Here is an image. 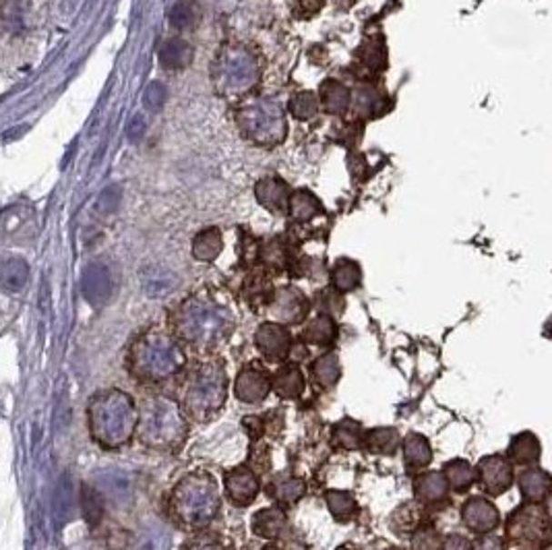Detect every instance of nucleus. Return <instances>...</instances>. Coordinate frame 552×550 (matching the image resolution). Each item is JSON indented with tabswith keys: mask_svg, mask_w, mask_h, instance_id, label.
Wrapping results in <instances>:
<instances>
[{
	"mask_svg": "<svg viewBox=\"0 0 552 550\" xmlns=\"http://www.w3.org/2000/svg\"><path fill=\"white\" fill-rule=\"evenodd\" d=\"M402 445V436H399L397 428L393 426H376L365 431L362 436V449H366L368 454L376 455H393Z\"/></svg>",
	"mask_w": 552,
	"mask_h": 550,
	"instance_id": "obj_24",
	"label": "nucleus"
},
{
	"mask_svg": "<svg viewBox=\"0 0 552 550\" xmlns=\"http://www.w3.org/2000/svg\"><path fill=\"white\" fill-rule=\"evenodd\" d=\"M259 259L265 265L276 271L288 267V251H286V246L279 243V240H271V243L263 245L259 248Z\"/></svg>",
	"mask_w": 552,
	"mask_h": 550,
	"instance_id": "obj_39",
	"label": "nucleus"
},
{
	"mask_svg": "<svg viewBox=\"0 0 552 550\" xmlns=\"http://www.w3.org/2000/svg\"><path fill=\"white\" fill-rule=\"evenodd\" d=\"M425 517L427 511L418 501H407L393 509V514L389 515V527L397 536H410L416 527H420L427 522Z\"/></svg>",
	"mask_w": 552,
	"mask_h": 550,
	"instance_id": "obj_23",
	"label": "nucleus"
},
{
	"mask_svg": "<svg viewBox=\"0 0 552 550\" xmlns=\"http://www.w3.org/2000/svg\"><path fill=\"white\" fill-rule=\"evenodd\" d=\"M224 491L228 501L236 507H248L261 491L259 474L248 465H238V468L226 470L224 474Z\"/></svg>",
	"mask_w": 552,
	"mask_h": 550,
	"instance_id": "obj_13",
	"label": "nucleus"
},
{
	"mask_svg": "<svg viewBox=\"0 0 552 550\" xmlns=\"http://www.w3.org/2000/svg\"><path fill=\"white\" fill-rule=\"evenodd\" d=\"M443 476L447 480L449 491L457 495L467 493L476 485V468L466 459H453V462H449L445 465Z\"/></svg>",
	"mask_w": 552,
	"mask_h": 550,
	"instance_id": "obj_31",
	"label": "nucleus"
},
{
	"mask_svg": "<svg viewBox=\"0 0 552 550\" xmlns=\"http://www.w3.org/2000/svg\"><path fill=\"white\" fill-rule=\"evenodd\" d=\"M362 282V269L356 261L342 259L331 269V288L339 294L356 290Z\"/></svg>",
	"mask_w": 552,
	"mask_h": 550,
	"instance_id": "obj_32",
	"label": "nucleus"
},
{
	"mask_svg": "<svg viewBox=\"0 0 552 550\" xmlns=\"http://www.w3.org/2000/svg\"><path fill=\"white\" fill-rule=\"evenodd\" d=\"M302 342L308 345H316V348H327L336 342L337 337V325L336 321L327 315H316L315 319L306 321L305 329H302Z\"/></svg>",
	"mask_w": 552,
	"mask_h": 550,
	"instance_id": "obj_26",
	"label": "nucleus"
},
{
	"mask_svg": "<svg viewBox=\"0 0 552 550\" xmlns=\"http://www.w3.org/2000/svg\"><path fill=\"white\" fill-rule=\"evenodd\" d=\"M172 335L195 350H214L230 340L236 316L228 305L207 294H195L170 315Z\"/></svg>",
	"mask_w": 552,
	"mask_h": 550,
	"instance_id": "obj_1",
	"label": "nucleus"
},
{
	"mask_svg": "<svg viewBox=\"0 0 552 550\" xmlns=\"http://www.w3.org/2000/svg\"><path fill=\"white\" fill-rule=\"evenodd\" d=\"M261 550H284L282 546H277L276 542H269V545H265Z\"/></svg>",
	"mask_w": 552,
	"mask_h": 550,
	"instance_id": "obj_52",
	"label": "nucleus"
},
{
	"mask_svg": "<svg viewBox=\"0 0 552 550\" xmlns=\"http://www.w3.org/2000/svg\"><path fill=\"white\" fill-rule=\"evenodd\" d=\"M290 112L300 120H311L316 116V112H319V100H316L311 92L298 94L296 97H292Z\"/></svg>",
	"mask_w": 552,
	"mask_h": 550,
	"instance_id": "obj_41",
	"label": "nucleus"
},
{
	"mask_svg": "<svg viewBox=\"0 0 552 550\" xmlns=\"http://www.w3.org/2000/svg\"><path fill=\"white\" fill-rule=\"evenodd\" d=\"M271 394V375L259 363L240 368L234 381V395L242 404H261Z\"/></svg>",
	"mask_w": 552,
	"mask_h": 550,
	"instance_id": "obj_12",
	"label": "nucleus"
},
{
	"mask_svg": "<svg viewBox=\"0 0 552 550\" xmlns=\"http://www.w3.org/2000/svg\"><path fill=\"white\" fill-rule=\"evenodd\" d=\"M410 546L412 550H438L441 548V534H438L433 524L425 522L420 527L410 534Z\"/></svg>",
	"mask_w": 552,
	"mask_h": 550,
	"instance_id": "obj_36",
	"label": "nucleus"
},
{
	"mask_svg": "<svg viewBox=\"0 0 552 550\" xmlns=\"http://www.w3.org/2000/svg\"><path fill=\"white\" fill-rule=\"evenodd\" d=\"M139 410L137 402L123 389H102L87 404V426L102 449L116 451L135 439Z\"/></svg>",
	"mask_w": 552,
	"mask_h": 550,
	"instance_id": "obj_3",
	"label": "nucleus"
},
{
	"mask_svg": "<svg viewBox=\"0 0 552 550\" xmlns=\"http://www.w3.org/2000/svg\"><path fill=\"white\" fill-rule=\"evenodd\" d=\"M365 63L370 71H379L383 69V63H385V55H383V48L381 46H370V50L366 48V58Z\"/></svg>",
	"mask_w": 552,
	"mask_h": 550,
	"instance_id": "obj_48",
	"label": "nucleus"
},
{
	"mask_svg": "<svg viewBox=\"0 0 552 550\" xmlns=\"http://www.w3.org/2000/svg\"><path fill=\"white\" fill-rule=\"evenodd\" d=\"M316 100H319V108H323L327 115H344L352 104V94L344 83L327 79L319 87V97Z\"/></svg>",
	"mask_w": 552,
	"mask_h": 550,
	"instance_id": "obj_25",
	"label": "nucleus"
},
{
	"mask_svg": "<svg viewBox=\"0 0 552 550\" xmlns=\"http://www.w3.org/2000/svg\"><path fill=\"white\" fill-rule=\"evenodd\" d=\"M251 530L255 536L276 540L288 532V517L282 507H263L253 515Z\"/></svg>",
	"mask_w": 552,
	"mask_h": 550,
	"instance_id": "obj_21",
	"label": "nucleus"
},
{
	"mask_svg": "<svg viewBox=\"0 0 552 550\" xmlns=\"http://www.w3.org/2000/svg\"><path fill=\"white\" fill-rule=\"evenodd\" d=\"M256 79H259V65L251 50L228 46L219 52L214 65V83L219 94L238 97L251 92Z\"/></svg>",
	"mask_w": 552,
	"mask_h": 550,
	"instance_id": "obj_8",
	"label": "nucleus"
},
{
	"mask_svg": "<svg viewBox=\"0 0 552 550\" xmlns=\"http://www.w3.org/2000/svg\"><path fill=\"white\" fill-rule=\"evenodd\" d=\"M350 102H354V108H356L360 115H370V112H376V108H379L381 97L373 87H360L354 92Z\"/></svg>",
	"mask_w": 552,
	"mask_h": 550,
	"instance_id": "obj_42",
	"label": "nucleus"
},
{
	"mask_svg": "<svg viewBox=\"0 0 552 550\" xmlns=\"http://www.w3.org/2000/svg\"><path fill=\"white\" fill-rule=\"evenodd\" d=\"M315 306H316V311H319V315H327V316H331V319H336V316L344 313L346 303H344L342 294L334 288H329V290H323L316 294Z\"/></svg>",
	"mask_w": 552,
	"mask_h": 550,
	"instance_id": "obj_38",
	"label": "nucleus"
},
{
	"mask_svg": "<svg viewBox=\"0 0 552 550\" xmlns=\"http://www.w3.org/2000/svg\"><path fill=\"white\" fill-rule=\"evenodd\" d=\"M222 511V493L209 472H191L168 495V515L183 530H203Z\"/></svg>",
	"mask_w": 552,
	"mask_h": 550,
	"instance_id": "obj_4",
	"label": "nucleus"
},
{
	"mask_svg": "<svg viewBox=\"0 0 552 550\" xmlns=\"http://www.w3.org/2000/svg\"><path fill=\"white\" fill-rule=\"evenodd\" d=\"M505 536L511 545L529 550H544L550 546V515L547 505L524 503L513 509L505 522Z\"/></svg>",
	"mask_w": 552,
	"mask_h": 550,
	"instance_id": "obj_9",
	"label": "nucleus"
},
{
	"mask_svg": "<svg viewBox=\"0 0 552 550\" xmlns=\"http://www.w3.org/2000/svg\"><path fill=\"white\" fill-rule=\"evenodd\" d=\"M449 493L443 472H422L414 480V496L422 507H443L449 501Z\"/></svg>",
	"mask_w": 552,
	"mask_h": 550,
	"instance_id": "obj_16",
	"label": "nucleus"
},
{
	"mask_svg": "<svg viewBox=\"0 0 552 550\" xmlns=\"http://www.w3.org/2000/svg\"><path fill=\"white\" fill-rule=\"evenodd\" d=\"M245 426L248 435H251V439H261V436L265 435V422H263V416H246L245 418Z\"/></svg>",
	"mask_w": 552,
	"mask_h": 550,
	"instance_id": "obj_49",
	"label": "nucleus"
},
{
	"mask_svg": "<svg viewBox=\"0 0 552 550\" xmlns=\"http://www.w3.org/2000/svg\"><path fill=\"white\" fill-rule=\"evenodd\" d=\"M286 211H288L292 220L308 222V220H313L315 215H319L321 211H323V207H321L319 199H316L313 193L296 191V193L290 195L288 209H286Z\"/></svg>",
	"mask_w": 552,
	"mask_h": 550,
	"instance_id": "obj_34",
	"label": "nucleus"
},
{
	"mask_svg": "<svg viewBox=\"0 0 552 550\" xmlns=\"http://www.w3.org/2000/svg\"><path fill=\"white\" fill-rule=\"evenodd\" d=\"M118 197H120V191H118L116 186L105 188V191L102 193V197H100V205H102L105 211L115 209V207H116V203H118Z\"/></svg>",
	"mask_w": 552,
	"mask_h": 550,
	"instance_id": "obj_50",
	"label": "nucleus"
},
{
	"mask_svg": "<svg viewBox=\"0 0 552 550\" xmlns=\"http://www.w3.org/2000/svg\"><path fill=\"white\" fill-rule=\"evenodd\" d=\"M255 197L263 207L277 211V214H284V211L288 209L290 188L284 180H279L276 176H267L255 185Z\"/></svg>",
	"mask_w": 552,
	"mask_h": 550,
	"instance_id": "obj_22",
	"label": "nucleus"
},
{
	"mask_svg": "<svg viewBox=\"0 0 552 550\" xmlns=\"http://www.w3.org/2000/svg\"><path fill=\"white\" fill-rule=\"evenodd\" d=\"M402 455L407 472H422L433 462V447L425 435L410 433L402 439Z\"/></svg>",
	"mask_w": 552,
	"mask_h": 550,
	"instance_id": "obj_20",
	"label": "nucleus"
},
{
	"mask_svg": "<svg viewBox=\"0 0 552 550\" xmlns=\"http://www.w3.org/2000/svg\"><path fill=\"white\" fill-rule=\"evenodd\" d=\"M311 376L315 385L321 389H334L342 376V365H339L337 352H325L311 365Z\"/></svg>",
	"mask_w": 552,
	"mask_h": 550,
	"instance_id": "obj_29",
	"label": "nucleus"
},
{
	"mask_svg": "<svg viewBox=\"0 0 552 550\" xmlns=\"http://www.w3.org/2000/svg\"><path fill=\"white\" fill-rule=\"evenodd\" d=\"M245 292H246V300H248V303H251L253 308H265V306H267V303H269L271 292H274V288H271V285L267 284V280H265V277L255 275V277H251V280L246 282Z\"/></svg>",
	"mask_w": 552,
	"mask_h": 550,
	"instance_id": "obj_40",
	"label": "nucleus"
},
{
	"mask_svg": "<svg viewBox=\"0 0 552 550\" xmlns=\"http://www.w3.org/2000/svg\"><path fill=\"white\" fill-rule=\"evenodd\" d=\"M238 131L245 137L261 147H274L288 135V118L282 104L269 97L245 102L236 115Z\"/></svg>",
	"mask_w": 552,
	"mask_h": 550,
	"instance_id": "obj_7",
	"label": "nucleus"
},
{
	"mask_svg": "<svg viewBox=\"0 0 552 550\" xmlns=\"http://www.w3.org/2000/svg\"><path fill=\"white\" fill-rule=\"evenodd\" d=\"M193 60L191 44L180 40V37H170L160 48V65L168 71H180Z\"/></svg>",
	"mask_w": 552,
	"mask_h": 550,
	"instance_id": "obj_30",
	"label": "nucleus"
},
{
	"mask_svg": "<svg viewBox=\"0 0 552 550\" xmlns=\"http://www.w3.org/2000/svg\"><path fill=\"white\" fill-rule=\"evenodd\" d=\"M267 495L282 507H294L306 495V482L292 474H277L269 480Z\"/></svg>",
	"mask_w": 552,
	"mask_h": 550,
	"instance_id": "obj_18",
	"label": "nucleus"
},
{
	"mask_svg": "<svg viewBox=\"0 0 552 550\" xmlns=\"http://www.w3.org/2000/svg\"><path fill=\"white\" fill-rule=\"evenodd\" d=\"M476 482H480L482 491L490 496L507 493L516 482V470H513L511 459L503 454L482 457L478 468H476Z\"/></svg>",
	"mask_w": 552,
	"mask_h": 550,
	"instance_id": "obj_11",
	"label": "nucleus"
},
{
	"mask_svg": "<svg viewBox=\"0 0 552 550\" xmlns=\"http://www.w3.org/2000/svg\"><path fill=\"white\" fill-rule=\"evenodd\" d=\"M474 550H505V540L497 534H480V538L474 542Z\"/></svg>",
	"mask_w": 552,
	"mask_h": 550,
	"instance_id": "obj_47",
	"label": "nucleus"
},
{
	"mask_svg": "<svg viewBox=\"0 0 552 550\" xmlns=\"http://www.w3.org/2000/svg\"><path fill=\"white\" fill-rule=\"evenodd\" d=\"M461 522L472 534H488L495 532L501 524V514L493 501L484 496H472L461 507Z\"/></svg>",
	"mask_w": 552,
	"mask_h": 550,
	"instance_id": "obj_15",
	"label": "nucleus"
},
{
	"mask_svg": "<svg viewBox=\"0 0 552 550\" xmlns=\"http://www.w3.org/2000/svg\"><path fill=\"white\" fill-rule=\"evenodd\" d=\"M183 550H228V546L214 534H199V536L188 540Z\"/></svg>",
	"mask_w": 552,
	"mask_h": 550,
	"instance_id": "obj_43",
	"label": "nucleus"
},
{
	"mask_svg": "<svg viewBox=\"0 0 552 550\" xmlns=\"http://www.w3.org/2000/svg\"><path fill=\"white\" fill-rule=\"evenodd\" d=\"M438 550H474V542L464 534H449L441 540Z\"/></svg>",
	"mask_w": 552,
	"mask_h": 550,
	"instance_id": "obj_46",
	"label": "nucleus"
},
{
	"mask_svg": "<svg viewBox=\"0 0 552 550\" xmlns=\"http://www.w3.org/2000/svg\"><path fill=\"white\" fill-rule=\"evenodd\" d=\"M265 311H267L271 321L288 327L298 325V323L306 319L308 311H311V303H308L305 292L294 288V285H279V288H274V292H271Z\"/></svg>",
	"mask_w": 552,
	"mask_h": 550,
	"instance_id": "obj_10",
	"label": "nucleus"
},
{
	"mask_svg": "<svg viewBox=\"0 0 552 550\" xmlns=\"http://www.w3.org/2000/svg\"><path fill=\"white\" fill-rule=\"evenodd\" d=\"M323 5H325V0H288L292 15H296L298 19L313 17V15H316L323 9Z\"/></svg>",
	"mask_w": 552,
	"mask_h": 550,
	"instance_id": "obj_44",
	"label": "nucleus"
},
{
	"mask_svg": "<svg viewBox=\"0 0 552 550\" xmlns=\"http://www.w3.org/2000/svg\"><path fill=\"white\" fill-rule=\"evenodd\" d=\"M255 345L269 363H282L292 352V335L286 325L267 321L256 329Z\"/></svg>",
	"mask_w": 552,
	"mask_h": 550,
	"instance_id": "obj_14",
	"label": "nucleus"
},
{
	"mask_svg": "<svg viewBox=\"0 0 552 550\" xmlns=\"http://www.w3.org/2000/svg\"><path fill=\"white\" fill-rule=\"evenodd\" d=\"M337 550H360V548H358V546H354V545H342Z\"/></svg>",
	"mask_w": 552,
	"mask_h": 550,
	"instance_id": "obj_53",
	"label": "nucleus"
},
{
	"mask_svg": "<svg viewBox=\"0 0 552 550\" xmlns=\"http://www.w3.org/2000/svg\"><path fill=\"white\" fill-rule=\"evenodd\" d=\"M199 21V9L191 0H180L172 6L170 24L176 29H191Z\"/></svg>",
	"mask_w": 552,
	"mask_h": 550,
	"instance_id": "obj_37",
	"label": "nucleus"
},
{
	"mask_svg": "<svg viewBox=\"0 0 552 550\" xmlns=\"http://www.w3.org/2000/svg\"><path fill=\"white\" fill-rule=\"evenodd\" d=\"M383 550H389V548H383Z\"/></svg>",
	"mask_w": 552,
	"mask_h": 550,
	"instance_id": "obj_54",
	"label": "nucleus"
},
{
	"mask_svg": "<svg viewBox=\"0 0 552 550\" xmlns=\"http://www.w3.org/2000/svg\"><path fill=\"white\" fill-rule=\"evenodd\" d=\"M166 97H168V92H166V87L162 85V83H151V85L146 89V105L149 110H160L162 105H164V102H166Z\"/></svg>",
	"mask_w": 552,
	"mask_h": 550,
	"instance_id": "obj_45",
	"label": "nucleus"
},
{
	"mask_svg": "<svg viewBox=\"0 0 552 550\" xmlns=\"http://www.w3.org/2000/svg\"><path fill=\"white\" fill-rule=\"evenodd\" d=\"M507 457L511 459V464L519 465H534L542 455V445L538 436L534 433H519L511 439L509 447H507Z\"/></svg>",
	"mask_w": 552,
	"mask_h": 550,
	"instance_id": "obj_27",
	"label": "nucleus"
},
{
	"mask_svg": "<svg viewBox=\"0 0 552 550\" xmlns=\"http://www.w3.org/2000/svg\"><path fill=\"white\" fill-rule=\"evenodd\" d=\"M143 129H146V120H143V116H135L131 126H128V137H131L133 141H137L143 135Z\"/></svg>",
	"mask_w": 552,
	"mask_h": 550,
	"instance_id": "obj_51",
	"label": "nucleus"
},
{
	"mask_svg": "<svg viewBox=\"0 0 552 550\" xmlns=\"http://www.w3.org/2000/svg\"><path fill=\"white\" fill-rule=\"evenodd\" d=\"M325 503H327L331 515L339 519V522H347V519H352L358 511V503L354 499V495L347 491H337V488L325 491Z\"/></svg>",
	"mask_w": 552,
	"mask_h": 550,
	"instance_id": "obj_35",
	"label": "nucleus"
},
{
	"mask_svg": "<svg viewBox=\"0 0 552 550\" xmlns=\"http://www.w3.org/2000/svg\"><path fill=\"white\" fill-rule=\"evenodd\" d=\"M362 436H365V431H362L360 422L354 418H344L331 428L329 443L334 449L356 451L362 449Z\"/></svg>",
	"mask_w": 552,
	"mask_h": 550,
	"instance_id": "obj_28",
	"label": "nucleus"
},
{
	"mask_svg": "<svg viewBox=\"0 0 552 550\" xmlns=\"http://www.w3.org/2000/svg\"><path fill=\"white\" fill-rule=\"evenodd\" d=\"M224 248V238L222 232L217 228H206L193 240V257L203 263H211L219 257Z\"/></svg>",
	"mask_w": 552,
	"mask_h": 550,
	"instance_id": "obj_33",
	"label": "nucleus"
},
{
	"mask_svg": "<svg viewBox=\"0 0 552 550\" xmlns=\"http://www.w3.org/2000/svg\"><path fill=\"white\" fill-rule=\"evenodd\" d=\"M306 379L298 365H284L271 375V391L282 399H298L305 394Z\"/></svg>",
	"mask_w": 552,
	"mask_h": 550,
	"instance_id": "obj_19",
	"label": "nucleus"
},
{
	"mask_svg": "<svg viewBox=\"0 0 552 550\" xmlns=\"http://www.w3.org/2000/svg\"><path fill=\"white\" fill-rule=\"evenodd\" d=\"M517 486H519V493H521V496H524L526 503L542 505L548 501L552 480L547 470L536 468V465H527V468L519 472Z\"/></svg>",
	"mask_w": 552,
	"mask_h": 550,
	"instance_id": "obj_17",
	"label": "nucleus"
},
{
	"mask_svg": "<svg viewBox=\"0 0 552 550\" xmlns=\"http://www.w3.org/2000/svg\"><path fill=\"white\" fill-rule=\"evenodd\" d=\"M228 399V375L226 368L217 360L196 365L185 383L183 408L186 418L196 422H206L216 416L224 408Z\"/></svg>",
	"mask_w": 552,
	"mask_h": 550,
	"instance_id": "obj_6",
	"label": "nucleus"
},
{
	"mask_svg": "<svg viewBox=\"0 0 552 550\" xmlns=\"http://www.w3.org/2000/svg\"><path fill=\"white\" fill-rule=\"evenodd\" d=\"M137 436L143 447L174 454L185 445L188 420L180 404L166 395H149L137 405Z\"/></svg>",
	"mask_w": 552,
	"mask_h": 550,
	"instance_id": "obj_5",
	"label": "nucleus"
},
{
	"mask_svg": "<svg viewBox=\"0 0 552 550\" xmlns=\"http://www.w3.org/2000/svg\"><path fill=\"white\" fill-rule=\"evenodd\" d=\"M126 365L135 381L143 385H162L185 373L186 345L180 344L172 331L147 329L133 342Z\"/></svg>",
	"mask_w": 552,
	"mask_h": 550,
	"instance_id": "obj_2",
	"label": "nucleus"
}]
</instances>
